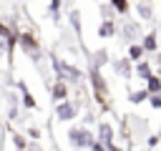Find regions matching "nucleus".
<instances>
[{
	"label": "nucleus",
	"instance_id": "1",
	"mask_svg": "<svg viewBox=\"0 0 161 151\" xmlns=\"http://www.w3.org/2000/svg\"><path fill=\"white\" fill-rule=\"evenodd\" d=\"M70 138H73L75 146H83V148H86V146H93V136H91L88 131H78V128H73V131H70Z\"/></svg>",
	"mask_w": 161,
	"mask_h": 151
},
{
	"label": "nucleus",
	"instance_id": "2",
	"mask_svg": "<svg viewBox=\"0 0 161 151\" xmlns=\"http://www.w3.org/2000/svg\"><path fill=\"white\" fill-rule=\"evenodd\" d=\"M73 116H75V108H73L70 103H63V106H58V118L68 121V118H73Z\"/></svg>",
	"mask_w": 161,
	"mask_h": 151
},
{
	"label": "nucleus",
	"instance_id": "3",
	"mask_svg": "<svg viewBox=\"0 0 161 151\" xmlns=\"http://www.w3.org/2000/svg\"><path fill=\"white\" fill-rule=\"evenodd\" d=\"M55 70L63 73V76H68V78H78V76H80L75 68H70V65H65V63H55Z\"/></svg>",
	"mask_w": 161,
	"mask_h": 151
},
{
	"label": "nucleus",
	"instance_id": "4",
	"mask_svg": "<svg viewBox=\"0 0 161 151\" xmlns=\"http://www.w3.org/2000/svg\"><path fill=\"white\" fill-rule=\"evenodd\" d=\"M101 138H103V143H106V146L111 143V126H106V123L101 126Z\"/></svg>",
	"mask_w": 161,
	"mask_h": 151
},
{
	"label": "nucleus",
	"instance_id": "5",
	"mask_svg": "<svg viewBox=\"0 0 161 151\" xmlns=\"http://www.w3.org/2000/svg\"><path fill=\"white\" fill-rule=\"evenodd\" d=\"M143 48H146V50H153V48H156V35H153V33H151V35H146Z\"/></svg>",
	"mask_w": 161,
	"mask_h": 151
},
{
	"label": "nucleus",
	"instance_id": "6",
	"mask_svg": "<svg viewBox=\"0 0 161 151\" xmlns=\"http://www.w3.org/2000/svg\"><path fill=\"white\" fill-rule=\"evenodd\" d=\"M136 73H138V76H143V78H151V68H148L146 63H138V68H136Z\"/></svg>",
	"mask_w": 161,
	"mask_h": 151
},
{
	"label": "nucleus",
	"instance_id": "7",
	"mask_svg": "<svg viewBox=\"0 0 161 151\" xmlns=\"http://www.w3.org/2000/svg\"><path fill=\"white\" fill-rule=\"evenodd\" d=\"M148 91H151V93H156V91H161V83H158V78H153V76L148 78Z\"/></svg>",
	"mask_w": 161,
	"mask_h": 151
},
{
	"label": "nucleus",
	"instance_id": "8",
	"mask_svg": "<svg viewBox=\"0 0 161 151\" xmlns=\"http://www.w3.org/2000/svg\"><path fill=\"white\" fill-rule=\"evenodd\" d=\"M116 70L126 76V73H128V60H118V63H116Z\"/></svg>",
	"mask_w": 161,
	"mask_h": 151
},
{
	"label": "nucleus",
	"instance_id": "9",
	"mask_svg": "<svg viewBox=\"0 0 161 151\" xmlns=\"http://www.w3.org/2000/svg\"><path fill=\"white\" fill-rule=\"evenodd\" d=\"M53 96H55V98H63V96H65V86H63V83H58V86L53 88Z\"/></svg>",
	"mask_w": 161,
	"mask_h": 151
},
{
	"label": "nucleus",
	"instance_id": "10",
	"mask_svg": "<svg viewBox=\"0 0 161 151\" xmlns=\"http://www.w3.org/2000/svg\"><path fill=\"white\" fill-rule=\"evenodd\" d=\"M113 8H116L118 13H126V8H128V3H126V0H113Z\"/></svg>",
	"mask_w": 161,
	"mask_h": 151
},
{
	"label": "nucleus",
	"instance_id": "11",
	"mask_svg": "<svg viewBox=\"0 0 161 151\" xmlns=\"http://www.w3.org/2000/svg\"><path fill=\"white\" fill-rule=\"evenodd\" d=\"M98 33H101V35H111V33H113V25H111V23H103V28H101Z\"/></svg>",
	"mask_w": 161,
	"mask_h": 151
},
{
	"label": "nucleus",
	"instance_id": "12",
	"mask_svg": "<svg viewBox=\"0 0 161 151\" xmlns=\"http://www.w3.org/2000/svg\"><path fill=\"white\" fill-rule=\"evenodd\" d=\"M141 53H143L141 45H133V48H131V58H141Z\"/></svg>",
	"mask_w": 161,
	"mask_h": 151
},
{
	"label": "nucleus",
	"instance_id": "13",
	"mask_svg": "<svg viewBox=\"0 0 161 151\" xmlns=\"http://www.w3.org/2000/svg\"><path fill=\"white\" fill-rule=\"evenodd\" d=\"M151 106H153V108H161V96H153V98H151Z\"/></svg>",
	"mask_w": 161,
	"mask_h": 151
},
{
	"label": "nucleus",
	"instance_id": "14",
	"mask_svg": "<svg viewBox=\"0 0 161 151\" xmlns=\"http://www.w3.org/2000/svg\"><path fill=\"white\" fill-rule=\"evenodd\" d=\"M131 98H133V101H143V98H146V91H141V93H133Z\"/></svg>",
	"mask_w": 161,
	"mask_h": 151
},
{
	"label": "nucleus",
	"instance_id": "15",
	"mask_svg": "<svg viewBox=\"0 0 161 151\" xmlns=\"http://www.w3.org/2000/svg\"><path fill=\"white\" fill-rule=\"evenodd\" d=\"M58 8H60V0H53V5H50V10H53V13H55V10H58Z\"/></svg>",
	"mask_w": 161,
	"mask_h": 151
}]
</instances>
